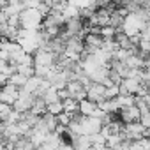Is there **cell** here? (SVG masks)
<instances>
[{
    "label": "cell",
    "mask_w": 150,
    "mask_h": 150,
    "mask_svg": "<svg viewBox=\"0 0 150 150\" xmlns=\"http://www.w3.org/2000/svg\"><path fill=\"white\" fill-rule=\"evenodd\" d=\"M21 20V28L27 30H41L44 23V16L39 13V9H25L20 14Z\"/></svg>",
    "instance_id": "6da1fadb"
},
{
    "label": "cell",
    "mask_w": 150,
    "mask_h": 150,
    "mask_svg": "<svg viewBox=\"0 0 150 150\" xmlns=\"http://www.w3.org/2000/svg\"><path fill=\"white\" fill-rule=\"evenodd\" d=\"M122 134H124V139L127 141H139L146 138V127L141 122H129V124H124Z\"/></svg>",
    "instance_id": "7a4b0ae2"
},
{
    "label": "cell",
    "mask_w": 150,
    "mask_h": 150,
    "mask_svg": "<svg viewBox=\"0 0 150 150\" xmlns=\"http://www.w3.org/2000/svg\"><path fill=\"white\" fill-rule=\"evenodd\" d=\"M35 99H37V97H35L34 94H30V92H27V90L21 88V94H20V97H18V101L14 103L13 108H14L16 111H20V113H28V111L32 110Z\"/></svg>",
    "instance_id": "3957f363"
},
{
    "label": "cell",
    "mask_w": 150,
    "mask_h": 150,
    "mask_svg": "<svg viewBox=\"0 0 150 150\" xmlns=\"http://www.w3.org/2000/svg\"><path fill=\"white\" fill-rule=\"evenodd\" d=\"M20 94H21V88H18V87H14V85L7 83V85H4V87H2V92H0V101L6 103V104L14 106V103L18 101Z\"/></svg>",
    "instance_id": "277c9868"
},
{
    "label": "cell",
    "mask_w": 150,
    "mask_h": 150,
    "mask_svg": "<svg viewBox=\"0 0 150 150\" xmlns=\"http://www.w3.org/2000/svg\"><path fill=\"white\" fill-rule=\"evenodd\" d=\"M87 99H90L96 104H101L103 101H106V87L103 83H92L87 88Z\"/></svg>",
    "instance_id": "5b68a950"
},
{
    "label": "cell",
    "mask_w": 150,
    "mask_h": 150,
    "mask_svg": "<svg viewBox=\"0 0 150 150\" xmlns=\"http://www.w3.org/2000/svg\"><path fill=\"white\" fill-rule=\"evenodd\" d=\"M83 42H85V51L94 55L96 51H99L104 44V39L99 35V34H87L83 37Z\"/></svg>",
    "instance_id": "8992f818"
},
{
    "label": "cell",
    "mask_w": 150,
    "mask_h": 150,
    "mask_svg": "<svg viewBox=\"0 0 150 150\" xmlns=\"http://www.w3.org/2000/svg\"><path fill=\"white\" fill-rule=\"evenodd\" d=\"M67 90H69V94H71V97L72 99H76V101H83V99H87V87L81 83V81H69L67 83Z\"/></svg>",
    "instance_id": "52a82bcc"
},
{
    "label": "cell",
    "mask_w": 150,
    "mask_h": 150,
    "mask_svg": "<svg viewBox=\"0 0 150 150\" xmlns=\"http://www.w3.org/2000/svg\"><path fill=\"white\" fill-rule=\"evenodd\" d=\"M120 120L124 124H129V122H139L141 120V110L134 104V106H129V108H124L120 110Z\"/></svg>",
    "instance_id": "ba28073f"
},
{
    "label": "cell",
    "mask_w": 150,
    "mask_h": 150,
    "mask_svg": "<svg viewBox=\"0 0 150 150\" xmlns=\"http://www.w3.org/2000/svg\"><path fill=\"white\" fill-rule=\"evenodd\" d=\"M62 103H64V113H69V115H78L80 113V101L69 97Z\"/></svg>",
    "instance_id": "9c48e42d"
},
{
    "label": "cell",
    "mask_w": 150,
    "mask_h": 150,
    "mask_svg": "<svg viewBox=\"0 0 150 150\" xmlns=\"http://www.w3.org/2000/svg\"><path fill=\"white\" fill-rule=\"evenodd\" d=\"M27 81H28V78L25 76V74H21V72H16V74H13V76L9 78V83L18 87V88H23L27 85Z\"/></svg>",
    "instance_id": "30bf717a"
},
{
    "label": "cell",
    "mask_w": 150,
    "mask_h": 150,
    "mask_svg": "<svg viewBox=\"0 0 150 150\" xmlns=\"http://www.w3.org/2000/svg\"><path fill=\"white\" fill-rule=\"evenodd\" d=\"M117 34H118V30H117L115 27H111V25H108V27H101V37H103L104 41L115 39Z\"/></svg>",
    "instance_id": "8fae6325"
},
{
    "label": "cell",
    "mask_w": 150,
    "mask_h": 150,
    "mask_svg": "<svg viewBox=\"0 0 150 150\" xmlns=\"http://www.w3.org/2000/svg\"><path fill=\"white\" fill-rule=\"evenodd\" d=\"M48 113H51V115H55V117L62 115V113H64V103H62V101H58V103L48 104Z\"/></svg>",
    "instance_id": "7c38bea8"
},
{
    "label": "cell",
    "mask_w": 150,
    "mask_h": 150,
    "mask_svg": "<svg viewBox=\"0 0 150 150\" xmlns=\"http://www.w3.org/2000/svg\"><path fill=\"white\" fill-rule=\"evenodd\" d=\"M14 111V108L11 106V104H6V103H2L0 104V118H2V122L4 120H7L9 117H11V113Z\"/></svg>",
    "instance_id": "4fadbf2b"
},
{
    "label": "cell",
    "mask_w": 150,
    "mask_h": 150,
    "mask_svg": "<svg viewBox=\"0 0 150 150\" xmlns=\"http://www.w3.org/2000/svg\"><path fill=\"white\" fill-rule=\"evenodd\" d=\"M120 96V85L106 87V99H117Z\"/></svg>",
    "instance_id": "5bb4252c"
},
{
    "label": "cell",
    "mask_w": 150,
    "mask_h": 150,
    "mask_svg": "<svg viewBox=\"0 0 150 150\" xmlns=\"http://www.w3.org/2000/svg\"><path fill=\"white\" fill-rule=\"evenodd\" d=\"M90 139H92V145H94V146H106V141H108L101 132L92 134V136H90Z\"/></svg>",
    "instance_id": "9a60e30c"
},
{
    "label": "cell",
    "mask_w": 150,
    "mask_h": 150,
    "mask_svg": "<svg viewBox=\"0 0 150 150\" xmlns=\"http://www.w3.org/2000/svg\"><path fill=\"white\" fill-rule=\"evenodd\" d=\"M138 145L141 146V150H150V138H143V139H139Z\"/></svg>",
    "instance_id": "2e32d148"
},
{
    "label": "cell",
    "mask_w": 150,
    "mask_h": 150,
    "mask_svg": "<svg viewBox=\"0 0 150 150\" xmlns=\"http://www.w3.org/2000/svg\"><path fill=\"white\" fill-rule=\"evenodd\" d=\"M139 122H141V124H143V125H145L146 129H150V111H148V113H143V115H141V120H139Z\"/></svg>",
    "instance_id": "e0dca14e"
},
{
    "label": "cell",
    "mask_w": 150,
    "mask_h": 150,
    "mask_svg": "<svg viewBox=\"0 0 150 150\" xmlns=\"http://www.w3.org/2000/svg\"><path fill=\"white\" fill-rule=\"evenodd\" d=\"M141 37H143L145 41H150V23H146V27L143 28V32H141Z\"/></svg>",
    "instance_id": "ac0fdd59"
},
{
    "label": "cell",
    "mask_w": 150,
    "mask_h": 150,
    "mask_svg": "<svg viewBox=\"0 0 150 150\" xmlns=\"http://www.w3.org/2000/svg\"><path fill=\"white\" fill-rule=\"evenodd\" d=\"M150 65V53H148V57H146V67Z\"/></svg>",
    "instance_id": "d6986e66"
}]
</instances>
